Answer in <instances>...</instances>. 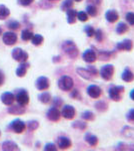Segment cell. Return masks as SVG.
Here are the masks:
<instances>
[{
    "label": "cell",
    "instance_id": "36",
    "mask_svg": "<svg viewBox=\"0 0 134 151\" xmlns=\"http://www.w3.org/2000/svg\"><path fill=\"white\" fill-rule=\"evenodd\" d=\"M116 150H134V145L126 144V143H119L115 147Z\"/></svg>",
    "mask_w": 134,
    "mask_h": 151
},
{
    "label": "cell",
    "instance_id": "10",
    "mask_svg": "<svg viewBox=\"0 0 134 151\" xmlns=\"http://www.w3.org/2000/svg\"><path fill=\"white\" fill-rule=\"evenodd\" d=\"M17 103L21 106H26L29 103V95L26 92V90H20L16 95Z\"/></svg>",
    "mask_w": 134,
    "mask_h": 151
},
{
    "label": "cell",
    "instance_id": "15",
    "mask_svg": "<svg viewBox=\"0 0 134 151\" xmlns=\"http://www.w3.org/2000/svg\"><path fill=\"white\" fill-rule=\"evenodd\" d=\"M82 58L84 62L88 63V64H92L97 60V55L93 50H86L82 55Z\"/></svg>",
    "mask_w": 134,
    "mask_h": 151
},
{
    "label": "cell",
    "instance_id": "13",
    "mask_svg": "<svg viewBox=\"0 0 134 151\" xmlns=\"http://www.w3.org/2000/svg\"><path fill=\"white\" fill-rule=\"evenodd\" d=\"M2 40L6 45H13L17 41V35L12 31H7L2 36Z\"/></svg>",
    "mask_w": 134,
    "mask_h": 151
},
{
    "label": "cell",
    "instance_id": "3",
    "mask_svg": "<svg viewBox=\"0 0 134 151\" xmlns=\"http://www.w3.org/2000/svg\"><path fill=\"white\" fill-rule=\"evenodd\" d=\"M123 86H111L108 89V96L113 101L119 102L122 98V94L124 93Z\"/></svg>",
    "mask_w": 134,
    "mask_h": 151
},
{
    "label": "cell",
    "instance_id": "12",
    "mask_svg": "<svg viewBox=\"0 0 134 151\" xmlns=\"http://www.w3.org/2000/svg\"><path fill=\"white\" fill-rule=\"evenodd\" d=\"M35 86L37 88V90H39V91H45V90H47L50 86L49 80H48V78L43 77V76L42 77H39L36 80Z\"/></svg>",
    "mask_w": 134,
    "mask_h": 151
},
{
    "label": "cell",
    "instance_id": "49",
    "mask_svg": "<svg viewBox=\"0 0 134 151\" xmlns=\"http://www.w3.org/2000/svg\"><path fill=\"white\" fill-rule=\"evenodd\" d=\"M4 81H5V76H4L2 70H0V86H2V85H3Z\"/></svg>",
    "mask_w": 134,
    "mask_h": 151
},
{
    "label": "cell",
    "instance_id": "38",
    "mask_svg": "<svg viewBox=\"0 0 134 151\" xmlns=\"http://www.w3.org/2000/svg\"><path fill=\"white\" fill-rule=\"evenodd\" d=\"M77 19L81 21V22H85V21L88 20V14L86 13V11L77 12Z\"/></svg>",
    "mask_w": 134,
    "mask_h": 151
},
{
    "label": "cell",
    "instance_id": "17",
    "mask_svg": "<svg viewBox=\"0 0 134 151\" xmlns=\"http://www.w3.org/2000/svg\"><path fill=\"white\" fill-rule=\"evenodd\" d=\"M105 19L108 22L114 23L115 21H117L119 19V14L118 12L114 9H109L105 12Z\"/></svg>",
    "mask_w": 134,
    "mask_h": 151
},
{
    "label": "cell",
    "instance_id": "33",
    "mask_svg": "<svg viewBox=\"0 0 134 151\" xmlns=\"http://www.w3.org/2000/svg\"><path fill=\"white\" fill-rule=\"evenodd\" d=\"M81 118L85 121H93L95 119V114L91 111H84L81 114Z\"/></svg>",
    "mask_w": 134,
    "mask_h": 151
},
{
    "label": "cell",
    "instance_id": "48",
    "mask_svg": "<svg viewBox=\"0 0 134 151\" xmlns=\"http://www.w3.org/2000/svg\"><path fill=\"white\" fill-rule=\"evenodd\" d=\"M62 105V100L60 98H54L53 99V107H60Z\"/></svg>",
    "mask_w": 134,
    "mask_h": 151
},
{
    "label": "cell",
    "instance_id": "21",
    "mask_svg": "<svg viewBox=\"0 0 134 151\" xmlns=\"http://www.w3.org/2000/svg\"><path fill=\"white\" fill-rule=\"evenodd\" d=\"M2 150L4 151H15L19 150V147L13 141H5L2 143Z\"/></svg>",
    "mask_w": 134,
    "mask_h": 151
},
{
    "label": "cell",
    "instance_id": "4",
    "mask_svg": "<svg viewBox=\"0 0 134 151\" xmlns=\"http://www.w3.org/2000/svg\"><path fill=\"white\" fill-rule=\"evenodd\" d=\"M73 86H74V82H73L72 78L69 77V76H62L58 80V87L62 91H70V90H72Z\"/></svg>",
    "mask_w": 134,
    "mask_h": 151
},
{
    "label": "cell",
    "instance_id": "44",
    "mask_svg": "<svg viewBox=\"0 0 134 151\" xmlns=\"http://www.w3.org/2000/svg\"><path fill=\"white\" fill-rule=\"evenodd\" d=\"M126 119L128 122H133L134 123V109H130L127 114H126Z\"/></svg>",
    "mask_w": 134,
    "mask_h": 151
},
{
    "label": "cell",
    "instance_id": "52",
    "mask_svg": "<svg viewBox=\"0 0 134 151\" xmlns=\"http://www.w3.org/2000/svg\"><path fill=\"white\" fill-rule=\"evenodd\" d=\"M1 33H2V28L0 27V35H1Z\"/></svg>",
    "mask_w": 134,
    "mask_h": 151
},
{
    "label": "cell",
    "instance_id": "18",
    "mask_svg": "<svg viewBox=\"0 0 134 151\" xmlns=\"http://www.w3.org/2000/svg\"><path fill=\"white\" fill-rule=\"evenodd\" d=\"M1 101H2V103L4 105H6V106H10V105L13 104V102L15 101V96L12 93H10V92H5V93L2 94Z\"/></svg>",
    "mask_w": 134,
    "mask_h": 151
},
{
    "label": "cell",
    "instance_id": "19",
    "mask_svg": "<svg viewBox=\"0 0 134 151\" xmlns=\"http://www.w3.org/2000/svg\"><path fill=\"white\" fill-rule=\"evenodd\" d=\"M84 140L88 143V145H90L91 147H95L98 144V138L97 136H95L94 134L92 133H86L85 134V137H84Z\"/></svg>",
    "mask_w": 134,
    "mask_h": 151
},
{
    "label": "cell",
    "instance_id": "54",
    "mask_svg": "<svg viewBox=\"0 0 134 151\" xmlns=\"http://www.w3.org/2000/svg\"><path fill=\"white\" fill-rule=\"evenodd\" d=\"M49 1H57V0H49Z\"/></svg>",
    "mask_w": 134,
    "mask_h": 151
},
{
    "label": "cell",
    "instance_id": "23",
    "mask_svg": "<svg viewBox=\"0 0 134 151\" xmlns=\"http://www.w3.org/2000/svg\"><path fill=\"white\" fill-rule=\"evenodd\" d=\"M121 79L126 83H130L134 80V74L128 69V68H125V70H124L122 72V74H121Z\"/></svg>",
    "mask_w": 134,
    "mask_h": 151
},
{
    "label": "cell",
    "instance_id": "24",
    "mask_svg": "<svg viewBox=\"0 0 134 151\" xmlns=\"http://www.w3.org/2000/svg\"><path fill=\"white\" fill-rule=\"evenodd\" d=\"M121 135L124 136L125 138H128V139L134 140V128L129 127V126H125L121 130Z\"/></svg>",
    "mask_w": 134,
    "mask_h": 151
},
{
    "label": "cell",
    "instance_id": "25",
    "mask_svg": "<svg viewBox=\"0 0 134 151\" xmlns=\"http://www.w3.org/2000/svg\"><path fill=\"white\" fill-rule=\"evenodd\" d=\"M97 55V58H99L100 60H111L113 57L114 52H105V50H99Z\"/></svg>",
    "mask_w": 134,
    "mask_h": 151
},
{
    "label": "cell",
    "instance_id": "27",
    "mask_svg": "<svg viewBox=\"0 0 134 151\" xmlns=\"http://www.w3.org/2000/svg\"><path fill=\"white\" fill-rule=\"evenodd\" d=\"M115 31L118 35H124V33L128 31V25L124 22H119L117 24V26H116Z\"/></svg>",
    "mask_w": 134,
    "mask_h": 151
},
{
    "label": "cell",
    "instance_id": "30",
    "mask_svg": "<svg viewBox=\"0 0 134 151\" xmlns=\"http://www.w3.org/2000/svg\"><path fill=\"white\" fill-rule=\"evenodd\" d=\"M38 99H39V101L41 103L48 104L51 101V95L48 93V92H43V93H41L39 96H38Z\"/></svg>",
    "mask_w": 134,
    "mask_h": 151
},
{
    "label": "cell",
    "instance_id": "41",
    "mask_svg": "<svg viewBox=\"0 0 134 151\" xmlns=\"http://www.w3.org/2000/svg\"><path fill=\"white\" fill-rule=\"evenodd\" d=\"M94 36H95V38H96V40L98 41V42H101V41L103 40V38H104L103 31H102L101 29H96V30H95V33H94Z\"/></svg>",
    "mask_w": 134,
    "mask_h": 151
},
{
    "label": "cell",
    "instance_id": "47",
    "mask_svg": "<svg viewBox=\"0 0 134 151\" xmlns=\"http://www.w3.org/2000/svg\"><path fill=\"white\" fill-rule=\"evenodd\" d=\"M34 1V0H17L19 5L21 6H29L31 3Z\"/></svg>",
    "mask_w": 134,
    "mask_h": 151
},
{
    "label": "cell",
    "instance_id": "50",
    "mask_svg": "<svg viewBox=\"0 0 134 151\" xmlns=\"http://www.w3.org/2000/svg\"><path fill=\"white\" fill-rule=\"evenodd\" d=\"M89 3L93 4V5H100L102 0H88Z\"/></svg>",
    "mask_w": 134,
    "mask_h": 151
},
{
    "label": "cell",
    "instance_id": "16",
    "mask_svg": "<svg viewBox=\"0 0 134 151\" xmlns=\"http://www.w3.org/2000/svg\"><path fill=\"white\" fill-rule=\"evenodd\" d=\"M71 145H72V142L68 137L60 136L57 139V146L60 149H68V148L71 147Z\"/></svg>",
    "mask_w": 134,
    "mask_h": 151
},
{
    "label": "cell",
    "instance_id": "43",
    "mask_svg": "<svg viewBox=\"0 0 134 151\" xmlns=\"http://www.w3.org/2000/svg\"><path fill=\"white\" fill-rule=\"evenodd\" d=\"M126 21L130 24V25H134V12H127L125 15Z\"/></svg>",
    "mask_w": 134,
    "mask_h": 151
},
{
    "label": "cell",
    "instance_id": "46",
    "mask_svg": "<svg viewBox=\"0 0 134 151\" xmlns=\"http://www.w3.org/2000/svg\"><path fill=\"white\" fill-rule=\"evenodd\" d=\"M70 97H71V98H73V99H76V100H80V98H81L79 91L77 89L73 90V91L71 92V94H70Z\"/></svg>",
    "mask_w": 134,
    "mask_h": 151
},
{
    "label": "cell",
    "instance_id": "29",
    "mask_svg": "<svg viewBox=\"0 0 134 151\" xmlns=\"http://www.w3.org/2000/svg\"><path fill=\"white\" fill-rule=\"evenodd\" d=\"M95 109H96L97 111L99 112H105L107 111V109H108V105H107L104 101H97L96 103L94 105Z\"/></svg>",
    "mask_w": 134,
    "mask_h": 151
},
{
    "label": "cell",
    "instance_id": "51",
    "mask_svg": "<svg viewBox=\"0 0 134 151\" xmlns=\"http://www.w3.org/2000/svg\"><path fill=\"white\" fill-rule=\"evenodd\" d=\"M129 97H130V99L132 100V101H134V89L130 92V94H129Z\"/></svg>",
    "mask_w": 134,
    "mask_h": 151
},
{
    "label": "cell",
    "instance_id": "26",
    "mask_svg": "<svg viewBox=\"0 0 134 151\" xmlns=\"http://www.w3.org/2000/svg\"><path fill=\"white\" fill-rule=\"evenodd\" d=\"M8 112L10 114H13V115H21L25 112V108L24 106H21V105L18 104V106H12L8 109Z\"/></svg>",
    "mask_w": 134,
    "mask_h": 151
},
{
    "label": "cell",
    "instance_id": "5",
    "mask_svg": "<svg viewBox=\"0 0 134 151\" xmlns=\"http://www.w3.org/2000/svg\"><path fill=\"white\" fill-rule=\"evenodd\" d=\"M114 70L113 65H105L99 70V75L104 81H110L114 75Z\"/></svg>",
    "mask_w": 134,
    "mask_h": 151
},
{
    "label": "cell",
    "instance_id": "37",
    "mask_svg": "<svg viewBox=\"0 0 134 151\" xmlns=\"http://www.w3.org/2000/svg\"><path fill=\"white\" fill-rule=\"evenodd\" d=\"M72 6H73V0H64V2H63L61 5V10L66 11L68 9L72 8Z\"/></svg>",
    "mask_w": 134,
    "mask_h": 151
},
{
    "label": "cell",
    "instance_id": "8",
    "mask_svg": "<svg viewBox=\"0 0 134 151\" xmlns=\"http://www.w3.org/2000/svg\"><path fill=\"white\" fill-rule=\"evenodd\" d=\"M87 95L92 99H98L102 94V90L97 85H89L86 90Z\"/></svg>",
    "mask_w": 134,
    "mask_h": 151
},
{
    "label": "cell",
    "instance_id": "9",
    "mask_svg": "<svg viewBox=\"0 0 134 151\" xmlns=\"http://www.w3.org/2000/svg\"><path fill=\"white\" fill-rule=\"evenodd\" d=\"M75 114H76V111H75L74 107H72L71 105H65L62 108L61 115L67 120H71V119L74 118Z\"/></svg>",
    "mask_w": 134,
    "mask_h": 151
},
{
    "label": "cell",
    "instance_id": "34",
    "mask_svg": "<svg viewBox=\"0 0 134 151\" xmlns=\"http://www.w3.org/2000/svg\"><path fill=\"white\" fill-rule=\"evenodd\" d=\"M32 36H33L32 31H30L29 29H24L22 32H21V38H22V40H24V41L31 40Z\"/></svg>",
    "mask_w": 134,
    "mask_h": 151
},
{
    "label": "cell",
    "instance_id": "53",
    "mask_svg": "<svg viewBox=\"0 0 134 151\" xmlns=\"http://www.w3.org/2000/svg\"><path fill=\"white\" fill-rule=\"evenodd\" d=\"M73 1H76V2H79V1H81V0H73Z\"/></svg>",
    "mask_w": 134,
    "mask_h": 151
},
{
    "label": "cell",
    "instance_id": "35",
    "mask_svg": "<svg viewBox=\"0 0 134 151\" xmlns=\"http://www.w3.org/2000/svg\"><path fill=\"white\" fill-rule=\"evenodd\" d=\"M72 127L83 131L87 128V124L85 122H82V121H75V122L72 123Z\"/></svg>",
    "mask_w": 134,
    "mask_h": 151
},
{
    "label": "cell",
    "instance_id": "7",
    "mask_svg": "<svg viewBox=\"0 0 134 151\" xmlns=\"http://www.w3.org/2000/svg\"><path fill=\"white\" fill-rule=\"evenodd\" d=\"M9 128H10L13 132L20 134V133H22L24 130H25L26 125H25V123H24L23 121L20 120V119H16V120L12 121V122L10 123Z\"/></svg>",
    "mask_w": 134,
    "mask_h": 151
},
{
    "label": "cell",
    "instance_id": "42",
    "mask_svg": "<svg viewBox=\"0 0 134 151\" xmlns=\"http://www.w3.org/2000/svg\"><path fill=\"white\" fill-rule=\"evenodd\" d=\"M39 127V123L37 121L33 120V121H29L28 122V130L29 131H34Z\"/></svg>",
    "mask_w": 134,
    "mask_h": 151
},
{
    "label": "cell",
    "instance_id": "40",
    "mask_svg": "<svg viewBox=\"0 0 134 151\" xmlns=\"http://www.w3.org/2000/svg\"><path fill=\"white\" fill-rule=\"evenodd\" d=\"M84 31H85V33H86L88 37H92V36H94L95 29H94L93 26H91V25H86V26L84 27Z\"/></svg>",
    "mask_w": 134,
    "mask_h": 151
},
{
    "label": "cell",
    "instance_id": "6",
    "mask_svg": "<svg viewBox=\"0 0 134 151\" xmlns=\"http://www.w3.org/2000/svg\"><path fill=\"white\" fill-rule=\"evenodd\" d=\"M12 58L15 60L19 63H24L27 60L28 58V53L26 52H24L22 48L20 47H16L12 50Z\"/></svg>",
    "mask_w": 134,
    "mask_h": 151
},
{
    "label": "cell",
    "instance_id": "28",
    "mask_svg": "<svg viewBox=\"0 0 134 151\" xmlns=\"http://www.w3.org/2000/svg\"><path fill=\"white\" fill-rule=\"evenodd\" d=\"M10 15V10L5 5H0V20H4Z\"/></svg>",
    "mask_w": 134,
    "mask_h": 151
},
{
    "label": "cell",
    "instance_id": "32",
    "mask_svg": "<svg viewBox=\"0 0 134 151\" xmlns=\"http://www.w3.org/2000/svg\"><path fill=\"white\" fill-rule=\"evenodd\" d=\"M43 40H44V38H43V36L41 35H33L32 38H31V42H32V45H36V47L42 45Z\"/></svg>",
    "mask_w": 134,
    "mask_h": 151
},
{
    "label": "cell",
    "instance_id": "14",
    "mask_svg": "<svg viewBox=\"0 0 134 151\" xmlns=\"http://www.w3.org/2000/svg\"><path fill=\"white\" fill-rule=\"evenodd\" d=\"M132 47H133L132 40H128V38H126V40L120 41V42H118L117 45H116V48H117L118 50H125V52H131Z\"/></svg>",
    "mask_w": 134,
    "mask_h": 151
},
{
    "label": "cell",
    "instance_id": "39",
    "mask_svg": "<svg viewBox=\"0 0 134 151\" xmlns=\"http://www.w3.org/2000/svg\"><path fill=\"white\" fill-rule=\"evenodd\" d=\"M7 26L10 29H12V30H16V29H18L20 27V23L16 20H9L8 22H7Z\"/></svg>",
    "mask_w": 134,
    "mask_h": 151
},
{
    "label": "cell",
    "instance_id": "1",
    "mask_svg": "<svg viewBox=\"0 0 134 151\" xmlns=\"http://www.w3.org/2000/svg\"><path fill=\"white\" fill-rule=\"evenodd\" d=\"M61 48L65 55H66L68 58H72V60L78 57V53H79L78 47H76V45H75L72 40L63 41L61 45Z\"/></svg>",
    "mask_w": 134,
    "mask_h": 151
},
{
    "label": "cell",
    "instance_id": "20",
    "mask_svg": "<svg viewBox=\"0 0 134 151\" xmlns=\"http://www.w3.org/2000/svg\"><path fill=\"white\" fill-rule=\"evenodd\" d=\"M29 68V64L26 62L24 63H20V65H19V67L16 69V76L19 78H22L24 76L26 75V73H27V69Z\"/></svg>",
    "mask_w": 134,
    "mask_h": 151
},
{
    "label": "cell",
    "instance_id": "11",
    "mask_svg": "<svg viewBox=\"0 0 134 151\" xmlns=\"http://www.w3.org/2000/svg\"><path fill=\"white\" fill-rule=\"evenodd\" d=\"M60 116H61V113H60V111L58 110L56 107H51L49 110L47 111V113H46L47 119L52 121V122H57V121H59Z\"/></svg>",
    "mask_w": 134,
    "mask_h": 151
},
{
    "label": "cell",
    "instance_id": "31",
    "mask_svg": "<svg viewBox=\"0 0 134 151\" xmlns=\"http://www.w3.org/2000/svg\"><path fill=\"white\" fill-rule=\"evenodd\" d=\"M86 13L88 14V16H91V17H94V16H96L97 13H98V10H97L96 5H93V4H89V5L86 7Z\"/></svg>",
    "mask_w": 134,
    "mask_h": 151
},
{
    "label": "cell",
    "instance_id": "45",
    "mask_svg": "<svg viewBox=\"0 0 134 151\" xmlns=\"http://www.w3.org/2000/svg\"><path fill=\"white\" fill-rule=\"evenodd\" d=\"M44 150L45 151H56L57 150V147H56V145L53 144V143H47V144L44 146Z\"/></svg>",
    "mask_w": 134,
    "mask_h": 151
},
{
    "label": "cell",
    "instance_id": "2",
    "mask_svg": "<svg viewBox=\"0 0 134 151\" xmlns=\"http://www.w3.org/2000/svg\"><path fill=\"white\" fill-rule=\"evenodd\" d=\"M76 73L82 79L88 80V81H91V80H93L95 77H97L99 75L98 70L94 67H91V65H89L86 69H84V68H77Z\"/></svg>",
    "mask_w": 134,
    "mask_h": 151
},
{
    "label": "cell",
    "instance_id": "22",
    "mask_svg": "<svg viewBox=\"0 0 134 151\" xmlns=\"http://www.w3.org/2000/svg\"><path fill=\"white\" fill-rule=\"evenodd\" d=\"M66 18H67V22L69 24L75 23V21L77 19V11L72 8L68 9V10H66Z\"/></svg>",
    "mask_w": 134,
    "mask_h": 151
}]
</instances>
